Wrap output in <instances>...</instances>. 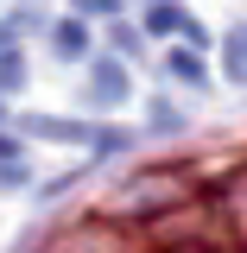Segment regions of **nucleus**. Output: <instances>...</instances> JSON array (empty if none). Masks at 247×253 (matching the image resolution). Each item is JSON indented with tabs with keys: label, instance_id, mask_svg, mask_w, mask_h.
Listing matches in <instances>:
<instances>
[{
	"label": "nucleus",
	"instance_id": "f257e3e1",
	"mask_svg": "<svg viewBox=\"0 0 247 253\" xmlns=\"http://www.w3.org/2000/svg\"><path fill=\"white\" fill-rule=\"evenodd\" d=\"M51 51H57V57H89V26H83V19L51 26Z\"/></svg>",
	"mask_w": 247,
	"mask_h": 253
},
{
	"label": "nucleus",
	"instance_id": "f03ea898",
	"mask_svg": "<svg viewBox=\"0 0 247 253\" xmlns=\"http://www.w3.org/2000/svg\"><path fill=\"white\" fill-rule=\"evenodd\" d=\"M121 95H127V76H121V63H101V70H95V83H89V101L114 108Z\"/></svg>",
	"mask_w": 247,
	"mask_h": 253
},
{
	"label": "nucleus",
	"instance_id": "7ed1b4c3",
	"mask_svg": "<svg viewBox=\"0 0 247 253\" xmlns=\"http://www.w3.org/2000/svg\"><path fill=\"white\" fill-rule=\"evenodd\" d=\"M146 26H152V32H184L190 13H184V6H171V0H158L152 13H146Z\"/></svg>",
	"mask_w": 247,
	"mask_h": 253
},
{
	"label": "nucleus",
	"instance_id": "20e7f679",
	"mask_svg": "<svg viewBox=\"0 0 247 253\" xmlns=\"http://www.w3.org/2000/svg\"><path fill=\"white\" fill-rule=\"evenodd\" d=\"M171 76H184V83L203 89V57H197V51H171Z\"/></svg>",
	"mask_w": 247,
	"mask_h": 253
},
{
	"label": "nucleus",
	"instance_id": "39448f33",
	"mask_svg": "<svg viewBox=\"0 0 247 253\" xmlns=\"http://www.w3.org/2000/svg\"><path fill=\"white\" fill-rule=\"evenodd\" d=\"M0 89H19V51H0Z\"/></svg>",
	"mask_w": 247,
	"mask_h": 253
},
{
	"label": "nucleus",
	"instance_id": "423d86ee",
	"mask_svg": "<svg viewBox=\"0 0 247 253\" xmlns=\"http://www.w3.org/2000/svg\"><path fill=\"white\" fill-rule=\"evenodd\" d=\"M152 126H165V133H171V126H184V114H178L171 101H152Z\"/></svg>",
	"mask_w": 247,
	"mask_h": 253
},
{
	"label": "nucleus",
	"instance_id": "0eeeda50",
	"mask_svg": "<svg viewBox=\"0 0 247 253\" xmlns=\"http://www.w3.org/2000/svg\"><path fill=\"white\" fill-rule=\"evenodd\" d=\"M114 51H127V57H140V32H133V26H114Z\"/></svg>",
	"mask_w": 247,
	"mask_h": 253
},
{
	"label": "nucleus",
	"instance_id": "6e6552de",
	"mask_svg": "<svg viewBox=\"0 0 247 253\" xmlns=\"http://www.w3.org/2000/svg\"><path fill=\"white\" fill-rule=\"evenodd\" d=\"M0 158H19V139H6V133H0Z\"/></svg>",
	"mask_w": 247,
	"mask_h": 253
}]
</instances>
